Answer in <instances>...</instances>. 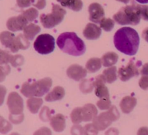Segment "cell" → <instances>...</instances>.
Listing matches in <instances>:
<instances>
[{
	"instance_id": "1",
	"label": "cell",
	"mask_w": 148,
	"mask_h": 135,
	"mask_svg": "<svg viewBox=\"0 0 148 135\" xmlns=\"http://www.w3.org/2000/svg\"><path fill=\"white\" fill-rule=\"evenodd\" d=\"M114 46L118 51L129 56L137 53L140 45V36L134 29L124 27L119 29L114 36Z\"/></svg>"
},
{
	"instance_id": "2",
	"label": "cell",
	"mask_w": 148,
	"mask_h": 135,
	"mask_svg": "<svg viewBox=\"0 0 148 135\" xmlns=\"http://www.w3.org/2000/svg\"><path fill=\"white\" fill-rule=\"evenodd\" d=\"M56 43L62 51L71 56H81L83 55L86 51V46L83 40L73 32L62 33L58 37Z\"/></svg>"
},
{
	"instance_id": "3",
	"label": "cell",
	"mask_w": 148,
	"mask_h": 135,
	"mask_svg": "<svg viewBox=\"0 0 148 135\" xmlns=\"http://www.w3.org/2000/svg\"><path fill=\"white\" fill-rule=\"evenodd\" d=\"M113 17L114 21L119 25H137L141 20L140 4L132 3L130 5L122 7Z\"/></svg>"
},
{
	"instance_id": "4",
	"label": "cell",
	"mask_w": 148,
	"mask_h": 135,
	"mask_svg": "<svg viewBox=\"0 0 148 135\" xmlns=\"http://www.w3.org/2000/svg\"><path fill=\"white\" fill-rule=\"evenodd\" d=\"M52 85V79L50 77L43 78L33 83L25 82L21 88V93L27 98L42 97L49 93Z\"/></svg>"
},
{
	"instance_id": "5",
	"label": "cell",
	"mask_w": 148,
	"mask_h": 135,
	"mask_svg": "<svg viewBox=\"0 0 148 135\" xmlns=\"http://www.w3.org/2000/svg\"><path fill=\"white\" fill-rule=\"evenodd\" d=\"M66 13V10L61 6L53 4L51 13L48 14H42L40 16V23L45 28H52L62 23Z\"/></svg>"
},
{
	"instance_id": "6",
	"label": "cell",
	"mask_w": 148,
	"mask_h": 135,
	"mask_svg": "<svg viewBox=\"0 0 148 135\" xmlns=\"http://www.w3.org/2000/svg\"><path fill=\"white\" fill-rule=\"evenodd\" d=\"M119 116V112L116 107L111 106L108 111L97 116L92 120V124L98 131H103L112 124L113 121H117Z\"/></svg>"
},
{
	"instance_id": "7",
	"label": "cell",
	"mask_w": 148,
	"mask_h": 135,
	"mask_svg": "<svg viewBox=\"0 0 148 135\" xmlns=\"http://www.w3.org/2000/svg\"><path fill=\"white\" fill-rule=\"evenodd\" d=\"M33 47L35 50L40 54H49L54 50V38L47 33L40 35L35 40Z\"/></svg>"
},
{
	"instance_id": "8",
	"label": "cell",
	"mask_w": 148,
	"mask_h": 135,
	"mask_svg": "<svg viewBox=\"0 0 148 135\" xmlns=\"http://www.w3.org/2000/svg\"><path fill=\"white\" fill-rule=\"evenodd\" d=\"M7 104L10 114L20 115L23 114V100L17 93L12 92L9 94Z\"/></svg>"
},
{
	"instance_id": "9",
	"label": "cell",
	"mask_w": 148,
	"mask_h": 135,
	"mask_svg": "<svg viewBox=\"0 0 148 135\" xmlns=\"http://www.w3.org/2000/svg\"><path fill=\"white\" fill-rule=\"evenodd\" d=\"M139 75H140V71L138 67L132 61H130L126 66L120 67L118 70L119 77L123 82L128 81L131 78Z\"/></svg>"
},
{
	"instance_id": "10",
	"label": "cell",
	"mask_w": 148,
	"mask_h": 135,
	"mask_svg": "<svg viewBox=\"0 0 148 135\" xmlns=\"http://www.w3.org/2000/svg\"><path fill=\"white\" fill-rule=\"evenodd\" d=\"M28 21L23 14L16 17H12L7 21V27L11 32H17L23 30L27 25Z\"/></svg>"
},
{
	"instance_id": "11",
	"label": "cell",
	"mask_w": 148,
	"mask_h": 135,
	"mask_svg": "<svg viewBox=\"0 0 148 135\" xmlns=\"http://www.w3.org/2000/svg\"><path fill=\"white\" fill-rule=\"evenodd\" d=\"M106 83V80L103 75H100L96 77L94 81V88H95V93L97 97L99 98H110L108 89L105 84Z\"/></svg>"
},
{
	"instance_id": "12",
	"label": "cell",
	"mask_w": 148,
	"mask_h": 135,
	"mask_svg": "<svg viewBox=\"0 0 148 135\" xmlns=\"http://www.w3.org/2000/svg\"><path fill=\"white\" fill-rule=\"evenodd\" d=\"M88 11L90 14V20L95 23H100L105 16L103 7L98 3H92L90 4Z\"/></svg>"
},
{
	"instance_id": "13",
	"label": "cell",
	"mask_w": 148,
	"mask_h": 135,
	"mask_svg": "<svg viewBox=\"0 0 148 135\" xmlns=\"http://www.w3.org/2000/svg\"><path fill=\"white\" fill-rule=\"evenodd\" d=\"M66 75L75 81L82 80L87 75V69L78 64H72L66 70Z\"/></svg>"
},
{
	"instance_id": "14",
	"label": "cell",
	"mask_w": 148,
	"mask_h": 135,
	"mask_svg": "<svg viewBox=\"0 0 148 135\" xmlns=\"http://www.w3.org/2000/svg\"><path fill=\"white\" fill-rule=\"evenodd\" d=\"M101 35V28L93 23H88L83 30L84 37L88 40L98 39Z\"/></svg>"
},
{
	"instance_id": "15",
	"label": "cell",
	"mask_w": 148,
	"mask_h": 135,
	"mask_svg": "<svg viewBox=\"0 0 148 135\" xmlns=\"http://www.w3.org/2000/svg\"><path fill=\"white\" fill-rule=\"evenodd\" d=\"M50 125L56 132H62L66 127V119L64 116L58 114L53 116L50 119Z\"/></svg>"
},
{
	"instance_id": "16",
	"label": "cell",
	"mask_w": 148,
	"mask_h": 135,
	"mask_svg": "<svg viewBox=\"0 0 148 135\" xmlns=\"http://www.w3.org/2000/svg\"><path fill=\"white\" fill-rule=\"evenodd\" d=\"M82 114L83 121L88 122L92 121L98 116V109L91 103H88L82 107Z\"/></svg>"
},
{
	"instance_id": "17",
	"label": "cell",
	"mask_w": 148,
	"mask_h": 135,
	"mask_svg": "<svg viewBox=\"0 0 148 135\" xmlns=\"http://www.w3.org/2000/svg\"><path fill=\"white\" fill-rule=\"evenodd\" d=\"M137 101L134 97L126 96L122 98L120 103V108L124 114H130L137 105Z\"/></svg>"
},
{
	"instance_id": "18",
	"label": "cell",
	"mask_w": 148,
	"mask_h": 135,
	"mask_svg": "<svg viewBox=\"0 0 148 135\" xmlns=\"http://www.w3.org/2000/svg\"><path fill=\"white\" fill-rule=\"evenodd\" d=\"M29 47H30V42H29L28 39L24 35L20 34L15 38L14 45H13L12 48L10 49V51L12 53H16L20 49L25 50Z\"/></svg>"
},
{
	"instance_id": "19",
	"label": "cell",
	"mask_w": 148,
	"mask_h": 135,
	"mask_svg": "<svg viewBox=\"0 0 148 135\" xmlns=\"http://www.w3.org/2000/svg\"><path fill=\"white\" fill-rule=\"evenodd\" d=\"M64 89L61 86H56L46 95V96L45 97V100L48 102H53V101L62 100L64 97Z\"/></svg>"
},
{
	"instance_id": "20",
	"label": "cell",
	"mask_w": 148,
	"mask_h": 135,
	"mask_svg": "<svg viewBox=\"0 0 148 135\" xmlns=\"http://www.w3.org/2000/svg\"><path fill=\"white\" fill-rule=\"evenodd\" d=\"M17 4L20 8H25L30 5L34 6L38 10H43L46 4V0H17Z\"/></svg>"
},
{
	"instance_id": "21",
	"label": "cell",
	"mask_w": 148,
	"mask_h": 135,
	"mask_svg": "<svg viewBox=\"0 0 148 135\" xmlns=\"http://www.w3.org/2000/svg\"><path fill=\"white\" fill-rule=\"evenodd\" d=\"M16 36L10 31H3L0 33V42L6 48L10 49L14 45Z\"/></svg>"
},
{
	"instance_id": "22",
	"label": "cell",
	"mask_w": 148,
	"mask_h": 135,
	"mask_svg": "<svg viewBox=\"0 0 148 135\" xmlns=\"http://www.w3.org/2000/svg\"><path fill=\"white\" fill-rule=\"evenodd\" d=\"M60 3L62 6L71 9L75 12L80 11L83 7V3L82 0H56Z\"/></svg>"
},
{
	"instance_id": "23",
	"label": "cell",
	"mask_w": 148,
	"mask_h": 135,
	"mask_svg": "<svg viewBox=\"0 0 148 135\" xmlns=\"http://www.w3.org/2000/svg\"><path fill=\"white\" fill-rule=\"evenodd\" d=\"M42 105H43V100L40 98L32 97L29 98L27 101V108L32 114H37Z\"/></svg>"
},
{
	"instance_id": "24",
	"label": "cell",
	"mask_w": 148,
	"mask_h": 135,
	"mask_svg": "<svg viewBox=\"0 0 148 135\" xmlns=\"http://www.w3.org/2000/svg\"><path fill=\"white\" fill-rule=\"evenodd\" d=\"M119 56L115 52H108L105 53L101 58L102 64L106 67L112 66L118 62Z\"/></svg>"
},
{
	"instance_id": "25",
	"label": "cell",
	"mask_w": 148,
	"mask_h": 135,
	"mask_svg": "<svg viewBox=\"0 0 148 135\" xmlns=\"http://www.w3.org/2000/svg\"><path fill=\"white\" fill-rule=\"evenodd\" d=\"M40 31V27L38 25L33 23H30V24L27 25L25 29L23 30V33H24V36L27 38L28 40H33L35 36Z\"/></svg>"
},
{
	"instance_id": "26",
	"label": "cell",
	"mask_w": 148,
	"mask_h": 135,
	"mask_svg": "<svg viewBox=\"0 0 148 135\" xmlns=\"http://www.w3.org/2000/svg\"><path fill=\"white\" fill-rule=\"evenodd\" d=\"M102 66V62L99 58H91L86 63L87 71L90 73H95L98 72Z\"/></svg>"
},
{
	"instance_id": "27",
	"label": "cell",
	"mask_w": 148,
	"mask_h": 135,
	"mask_svg": "<svg viewBox=\"0 0 148 135\" xmlns=\"http://www.w3.org/2000/svg\"><path fill=\"white\" fill-rule=\"evenodd\" d=\"M103 75L105 77L107 83H113L117 79L116 75V66H109L106 69L103 71Z\"/></svg>"
},
{
	"instance_id": "28",
	"label": "cell",
	"mask_w": 148,
	"mask_h": 135,
	"mask_svg": "<svg viewBox=\"0 0 148 135\" xmlns=\"http://www.w3.org/2000/svg\"><path fill=\"white\" fill-rule=\"evenodd\" d=\"M94 81L92 79H82V82L79 84V90L83 93H90L92 92L94 88Z\"/></svg>"
},
{
	"instance_id": "29",
	"label": "cell",
	"mask_w": 148,
	"mask_h": 135,
	"mask_svg": "<svg viewBox=\"0 0 148 135\" xmlns=\"http://www.w3.org/2000/svg\"><path fill=\"white\" fill-rule=\"evenodd\" d=\"M71 120L74 124H79L83 121L82 114V108H75L71 113Z\"/></svg>"
},
{
	"instance_id": "30",
	"label": "cell",
	"mask_w": 148,
	"mask_h": 135,
	"mask_svg": "<svg viewBox=\"0 0 148 135\" xmlns=\"http://www.w3.org/2000/svg\"><path fill=\"white\" fill-rule=\"evenodd\" d=\"M115 25V21L111 18H103L100 22V26L101 28L103 29V30L106 32H109L113 30Z\"/></svg>"
},
{
	"instance_id": "31",
	"label": "cell",
	"mask_w": 148,
	"mask_h": 135,
	"mask_svg": "<svg viewBox=\"0 0 148 135\" xmlns=\"http://www.w3.org/2000/svg\"><path fill=\"white\" fill-rule=\"evenodd\" d=\"M28 22H32L36 20L38 16V11L35 8H29L22 13Z\"/></svg>"
},
{
	"instance_id": "32",
	"label": "cell",
	"mask_w": 148,
	"mask_h": 135,
	"mask_svg": "<svg viewBox=\"0 0 148 135\" xmlns=\"http://www.w3.org/2000/svg\"><path fill=\"white\" fill-rule=\"evenodd\" d=\"M12 130V125L6 119L1 117L0 119V133L6 134Z\"/></svg>"
},
{
	"instance_id": "33",
	"label": "cell",
	"mask_w": 148,
	"mask_h": 135,
	"mask_svg": "<svg viewBox=\"0 0 148 135\" xmlns=\"http://www.w3.org/2000/svg\"><path fill=\"white\" fill-rule=\"evenodd\" d=\"M12 55L7 51L0 49V65L8 64L11 60Z\"/></svg>"
},
{
	"instance_id": "34",
	"label": "cell",
	"mask_w": 148,
	"mask_h": 135,
	"mask_svg": "<svg viewBox=\"0 0 148 135\" xmlns=\"http://www.w3.org/2000/svg\"><path fill=\"white\" fill-rule=\"evenodd\" d=\"M97 106L101 110H108L111 106V102L110 98H100L97 102Z\"/></svg>"
},
{
	"instance_id": "35",
	"label": "cell",
	"mask_w": 148,
	"mask_h": 135,
	"mask_svg": "<svg viewBox=\"0 0 148 135\" xmlns=\"http://www.w3.org/2000/svg\"><path fill=\"white\" fill-rule=\"evenodd\" d=\"M25 59L22 55L17 54L14 55V56H12L11 60H10V63L11 64L12 66L14 67H17V66H21L24 64Z\"/></svg>"
},
{
	"instance_id": "36",
	"label": "cell",
	"mask_w": 148,
	"mask_h": 135,
	"mask_svg": "<svg viewBox=\"0 0 148 135\" xmlns=\"http://www.w3.org/2000/svg\"><path fill=\"white\" fill-rule=\"evenodd\" d=\"M39 117L40 119L44 122L50 121L51 118V110L48 108L47 106H44L42 110L40 111V114H39Z\"/></svg>"
},
{
	"instance_id": "37",
	"label": "cell",
	"mask_w": 148,
	"mask_h": 135,
	"mask_svg": "<svg viewBox=\"0 0 148 135\" xmlns=\"http://www.w3.org/2000/svg\"><path fill=\"white\" fill-rule=\"evenodd\" d=\"M98 130L93 124H88L84 127V135H98Z\"/></svg>"
},
{
	"instance_id": "38",
	"label": "cell",
	"mask_w": 148,
	"mask_h": 135,
	"mask_svg": "<svg viewBox=\"0 0 148 135\" xmlns=\"http://www.w3.org/2000/svg\"><path fill=\"white\" fill-rule=\"evenodd\" d=\"M10 67L8 64L0 65V82L5 79L6 77L10 74Z\"/></svg>"
},
{
	"instance_id": "39",
	"label": "cell",
	"mask_w": 148,
	"mask_h": 135,
	"mask_svg": "<svg viewBox=\"0 0 148 135\" xmlns=\"http://www.w3.org/2000/svg\"><path fill=\"white\" fill-rule=\"evenodd\" d=\"M9 119H10V121L12 124H19L23 122V120H24V114H20V115H12V114H10Z\"/></svg>"
},
{
	"instance_id": "40",
	"label": "cell",
	"mask_w": 148,
	"mask_h": 135,
	"mask_svg": "<svg viewBox=\"0 0 148 135\" xmlns=\"http://www.w3.org/2000/svg\"><path fill=\"white\" fill-rule=\"evenodd\" d=\"M72 135H84V128L79 124H75L71 129Z\"/></svg>"
},
{
	"instance_id": "41",
	"label": "cell",
	"mask_w": 148,
	"mask_h": 135,
	"mask_svg": "<svg viewBox=\"0 0 148 135\" xmlns=\"http://www.w3.org/2000/svg\"><path fill=\"white\" fill-rule=\"evenodd\" d=\"M139 85L140 88L145 90H148V75H142V77L140 78Z\"/></svg>"
},
{
	"instance_id": "42",
	"label": "cell",
	"mask_w": 148,
	"mask_h": 135,
	"mask_svg": "<svg viewBox=\"0 0 148 135\" xmlns=\"http://www.w3.org/2000/svg\"><path fill=\"white\" fill-rule=\"evenodd\" d=\"M140 10L141 18L146 21H148V6L140 5Z\"/></svg>"
},
{
	"instance_id": "43",
	"label": "cell",
	"mask_w": 148,
	"mask_h": 135,
	"mask_svg": "<svg viewBox=\"0 0 148 135\" xmlns=\"http://www.w3.org/2000/svg\"><path fill=\"white\" fill-rule=\"evenodd\" d=\"M33 135H52V132L48 127H41L35 132Z\"/></svg>"
},
{
	"instance_id": "44",
	"label": "cell",
	"mask_w": 148,
	"mask_h": 135,
	"mask_svg": "<svg viewBox=\"0 0 148 135\" xmlns=\"http://www.w3.org/2000/svg\"><path fill=\"white\" fill-rule=\"evenodd\" d=\"M6 93H7V89L4 86L0 85V106L3 105L5 98Z\"/></svg>"
},
{
	"instance_id": "45",
	"label": "cell",
	"mask_w": 148,
	"mask_h": 135,
	"mask_svg": "<svg viewBox=\"0 0 148 135\" xmlns=\"http://www.w3.org/2000/svg\"><path fill=\"white\" fill-rule=\"evenodd\" d=\"M119 132L116 128H110L106 132V135H119Z\"/></svg>"
},
{
	"instance_id": "46",
	"label": "cell",
	"mask_w": 148,
	"mask_h": 135,
	"mask_svg": "<svg viewBox=\"0 0 148 135\" xmlns=\"http://www.w3.org/2000/svg\"><path fill=\"white\" fill-rule=\"evenodd\" d=\"M137 135H148V127H141L137 132Z\"/></svg>"
},
{
	"instance_id": "47",
	"label": "cell",
	"mask_w": 148,
	"mask_h": 135,
	"mask_svg": "<svg viewBox=\"0 0 148 135\" xmlns=\"http://www.w3.org/2000/svg\"><path fill=\"white\" fill-rule=\"evenodd\" d=\"M140 74L142 75H148V63H146L144 64V66L142 68L141 71H140Z\"/></svg>"
},
{
	"instance_id": "48",
	"label": "cell",
	"mask_w": 148,
	"mask_h": 135,
	"mask_svg": "<svg viewBox=\"0 0 148 135\" xmlns=\"http://www.w3.org/2000/svg\"><path fill=\"white\" fill-rule=\"evenodd\" d=\"M142 36H143V38L146 40V41L148 42V27L145 29L143 31V33H142Z\"/></svg>"
},
{
	"instance_id": "49",
	"label": "cell",
	"mask_w": 148,
	"mask_h": 135,
	"mask_svg": "<svg viewBox=\"0 0 148 135\" xmlns=\"http://www.w3.org/2000/svg\"><path fill=\"white\" fill-rule=\"evenodd\" d=\"M136 1L140 4H147L148 3V0H136Z\"/></svg>"
},
{
	"instance_id": "50",
	"label": "cell",
	"mask_w": 148,
	"mask_h": 135,
	"mask_svg": "<svg viewBox=\"0 0 148 135\" xmlns=\"http://www.w3.org/2000/svg\"><path fill=\"white\" fill-rule=\"evenodd\" d=\"M116 1H121V2L124 3V4H128V3L130 2V1H131V0H116Z\"/></svg>"
},
{
	"instance_id": "51",
	"label": "cell",
	"mask_w": 148,
	"mask_h": 135,
	"mask_svg": "<svg viewBox=\"0 0 148 135\" xmlns=\"http://www.w3.org/2000/svg\"><path fill=\"white\" fill-rule=\"evenodd\" d=\"M10 135H20V134H19L18 133H17V132H14V133H12V134Z\"/></svg>"
},
{
	"instance_id": "52",
	"label": "cell",
	"mask_w": 148,
	"mask_h": 135,
	"mask_svg": "<svg viewBox=\"0 0 148 135\" xmlns=\"http://www.w3.org/2000/svg\"><path fill=\"white\" fill-rule=\"evenodd\" d=\"M1 116H0V119H1Z\"/></svg>"
}]
</instances>
